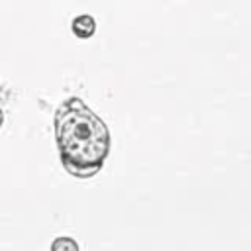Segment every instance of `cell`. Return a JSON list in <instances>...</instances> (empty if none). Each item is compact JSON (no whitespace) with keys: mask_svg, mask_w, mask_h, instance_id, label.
I'll return each instance as SVG.
<instances>
[{"mask_svg":"<svg viewBox=\"0 0 251 251\" xmlns=\"http://www.w3.org/2000/svg\"><path fill=\"white\" fill-rule=\"evenodd\" d=\"M53 124L63 169L76 178L98 175L112 147V135L102 118L78 96H71L57 106Z\"/></svg>","mask_w":251,"mask_h":251,"instance_id":"cell-1","label":"cell"},{"mask_svg":"<svg viewBox=\"0 0 251 251\" xmlns=\"http://www.w3.org/2000/svg\"><path fill=\"white\" fill-rule=\"evenodd\" d=\"M71 29H73V33H75L76 37L88 39V37H92L94 31H96V22H94V18H92L90 14H80V16H76V18L71 22Z\"/></svg>","mask_w":251,"mask_h":251,"instance_id":"cell-2","label":"cell"},{"mask_svg":"<svg viewBox=\"0 0 251 251\" xmlns=\"http://www.w3.org/2000/svg\"><path fill=\"white\" fill-rule=\"evenodd\" d=\"M4 126V112H2V108H0V127Z\"/></svg>","mask_w":251,"mask_h":251,"instance_id":"cell-4","label":"cell"},{"mask_svg":"<svg viewBox=\"0 0 251 251\" xmlns=\"http://www.w3.org/2000/svg\"><path fill=\"white\" fill-rule=\"evenodd\" d=\"M49 251H80V247H78L76 239H73L69 235H59L51 241Z\"/></svg>","mask_w":251,"mask_h":251,"instance_id":"cell-3","label":"cell"}]
</instances>
